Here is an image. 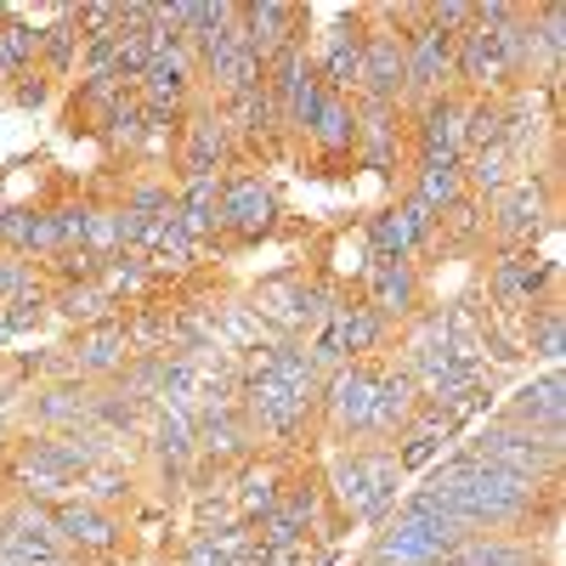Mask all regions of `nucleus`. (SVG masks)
<instances>
[{"mask_svg": "<svg viewBox=\"0 0 566 566\" xmlns=\"http://www.w3.org/2000/svg\"><path fill=\"white\" fill-rule=\"evenodd\" d=\"M538 493H544V488L510 476V470L476 464V459L459 453L453 464H442L437 476L424 482L419 499H431L437 510H448L453 522L476 538V533H504V527L533 522V515H538Z\"/></svg>", "mask_w": 566, "mask_h": 566, "instance_id": "obj_1", "label": "nucleus"}, {"mask_svg": "<svg viewBox=\"0 0 566 566\" xmlns=\"http://www.w3.org/2000/svg\"><path fill=\"white\" fill-rule=\"evenodd\" d=\"M470 533L453 522L448 510H437L431 499H408L402 515L380 533V544H374V566H442L453 560V549L464 544Z\"/></svg>", "mask_w": 566, "mask_h": 566, "instance_id": "obj_2", "label": "nucleus"}, {"mask_svg": "<svg viewBox=\"0 0 566 566\" xmlns=\"http://www.w3.org/2000/svg\"><path fill=\"white\" fill-rule=\"evenodd\" d=\"M464 459L476 464H499L510 476H522L533 488H555L560 476V431H533L515 419H493L488 431H476V442L464 448Z\"/></svg>", "mask_w": 566, "mask_h": 566, "instance_id": "obj_3", "label": "nucleus"}, {"mask_svg": "<svg viewBox=\"0 0 566 566\" xmlns=\"http://www.w3.org/2000/svg\"><path fill=\"white\" fill-rule=\"evenodd\" d=\"M397 488H402V459L386 453V448H363V453L340 459L335 476H328V493H335V504L352 515V522H374V515H386Z\"/></svg>", "mask_w": 566, "mask_h": 566, "instance_id": "obj_4", "label": "nucleus"}, {"mask_svg": "<svg viewBox=\"0 0 566 566\" xmlns=\"http://www.w3.org/2000/svg\"><path fill=\"white\" fill-rule=\"evenodd\" d=\"M544 227H555V210H549V187L538 176H515L504 193H493L488 232L504 250H533Z\"/></svg>", "mask_w": 566, "mask_h": 566, "instance_id": "obj_5", "label": "nucleus"}, {"mask_svg": "<svg viewBox=\"0 0 566 566\" xmlns=\"http://www.w3.org/2000/svg\"><path fill=\"white\" fill-rule=\"evenodd\" d=\"M402 63H408V85H402V108L413 103H437V97H453V34L419 23L402 45Z\"/></svg>", "mask_w": 566, "mask_h": 566, "instance_id": "obj_6", "label": "nucleus"}, {"mask_svg": "<svg viewBox=\"0 0 566 566\" xmlns=\"http://www.w3.org/2000/svg\"><path fill=\"white\" fill-rule=\"evenodd\" d=\"M221 232H232L239 244H261L272 221H277V199L261 176H221V205H216Z\"/></svg>", "mask_w": 566, "mask_h": 566, "instance_id": "obj_7", "label": "nucleus"}, {"mask_svg": "<svg viewBox=\"0 0 566 566\" xmlns=\"http://www.w3.org/2000/svg\"><path fill=\"white\" fill-rule=\"evenodd\" d=\"M408 34H397L391 23L363 34V74H357V103H402L408 85V63H402Z\"/></svg>", "mask_w": 566, "mask_h": 566, "instance_id": "obj_8", "label": "nucleus"}, {"mask_svg": "<svg viewBox=\"0 0 566 566\" xmlns=\"http://www.w3.org/2000/svg\"><path fill=\"white\" fill-rule=\"evenodd\" d=\"M312 522H317V488L283 493V499L261 515V533H255L261 555H266L272 566H290V560L306 549V527H312Z\"/></svg>", "mask_w": 566, "mask_h": 566, "instance_id": "obj_9", "label": "nucleus"}, {"mask_svg": "<svg viewBox=\"0 0 566 566\" xmlns=\"http://www.w3.org/2000/svg\"><path fill=\"white\" fill-rule=\"evenodd\" d=\"M368 250H374V261H413L424 244L437 239V216L424 210L419 199H408V205H397V210H380L368 221Z\"/></svg>", "mask_w": 566, "mask_h": 566, "instance_id": "obj_10", "label": "nucleus"}, {"mask_svg": "<svg viewBox=\"0 0 566 566\" xmlns=\"http://www.w3.org/2000/svg\"><path fill=\"white\" fill-rule=\"evenodd\" d=\"M374 391H380V368L368 363H346L340 374H328L323 380V408L335 419V431L346 437H368V419H374Z\"/></svg>", "mask_w": 566, "mask_h": 566, "instance_id": "obj_11", "label": "nucleus"}, {"mask_svg": "<svg viewBox=\"0 0 566 566\" xmlns=\"http://www.w3.org/2000/svg\"><path fill=\"white\" fill-rule=\"evenodd\" d=\"M408 130H413L419 165H459V159H464V103H459V97L419 103Z\"/></svg>", "mask_w": 566, "mask_h": 566, "instance_id": "obj_12", "label": "nucleus"}, {"mask_svg": "<svg viewBox=\"0 0 566 566\" xmlns=\"http://www.w3.org/2000/svg\"><path fill=\"white\" fill-rule=\"evenodd\" d=\"M363 18H340L335 29L323 34V52L312 57L317 69V85L328 91V97H357V74H363Z\"/></svg>", "mask_w": 566, "mask_h": 566, "instance_id": "obj_13", "label": "nucleus"}, {"mask_svg": "<svg viewBox=\"0 0 566 566\" xmlns=\"http://www.w3.org/2000/svg\"><path fill=\"white\" fill-rule=\"evenodd\" d=\"M357 108V159L368 170H397L402 159V130H408V108L402 103H352Z\"/></svg>", "mask_w": 566, "mask_h": 566, "instance_id": "obj_14", "label": "nucleus"}, {"mask_svg": "<svg viewBox=\"0 0 566 566\" xmlns=\"http://www.w3.org/2000/svg\"><path fill=\"white\" fill-rule=\"evenodd\" d=\"M488 283H493V301L504 312H527V306L544 301V290L555 283V261H538L533 250H504L493 261V277Z\"/></svg>", "mask_w": 566, "mask_h": 566, "instance_id": "obj_15", "label": "nucleus"}, {"mask_svg": "<svg viewBox=\"0 0 566 566\" xmlns=\"http://www.w3.org/2000/svg\"><path fill=\"white\" fill-rule=\"evenodd\" d=\"M74 380H108V374H125L130 363V340H125V323H97V328H80V340L63 352Z\"/></svg>", "mask_w": 566, "mask_h": 566, "instance_id": "obj_16", "label": "nucleus"}, {"mask_svg": "<svg viewBox=\"0 0 566 566\" xmlns=\"http://www.w3.org/2000/svg\"><path fill=\"white\" fill-rule=\"evenodd\" d=\"M363 277H368V301H363V306H368V312H380L386 323L419 312L424 283H419V266H413V261H374Z\"/></svg>", "mask_w": 566, "mask_h": 566, "instance_id": "obj_17", "label": "nucleus"}, {"mask_svg": "<svg viewBox=\"0 0 566 566\" xmlns=\"http://www.w3.org/2000/svg\"><path fill=\"white\" fill-rule=\"evenodd\" d=\"M57 533L69 544V555H114L119 549V522H114V510H91L80 499L57 504Z\"/></svg>", "mask_w": 566, "mask_h": 566, "instance_id": "obj_18", "label": "nucleus"}, {"mask_svg": "<svg viewBox=\"0 0 566 566\" xmlns=\"http://www.w3.org/2000/svg\"><path fill=\"white\" fill-rule=\"evenodd\" d=\"M306 142L323 154V159H352L357 154V108L346 97H317L312 119H306Z\"/></svg>", "mask_w": 566, "mask_h": 566, "instance_id": "obj_19", "label": "nucleus"}, {"mask_svg": "<svg viewBox=\"0 0 566 566\" xmlns=\"http://www.w3.org/2000/svg\"><path fill=\"white\" fill-rule=\"evenodd\" d=\"M504 419L533 424V431H560V419H566V380H560V368H544L538 380H527L522 391L510 397Z\"/></svg>", "mask_w": 566, "mask_h": 566, "instance_id": "obj_20", "label": "nucleus"}, {"mask_svg": "<svg viewBox=\"0 0 566 566\" xmlns=\"http://www.w3.org/2000/svg\"><path fill=\"white\" fill-rule=\"evenodd\" d=\"M34 424H40V437L85 431V424H91V391H80V380H74V386L40 391V397H34Z\"/></svg>", "mask_w": 566, "mask_h": 566, "instance_id": "obj_21", "label": "nucleus"}, {"mask_svg": "<svg viewBox=\"0 0 566 566\" xmlns=\"http://www.w3.org/2000/svg\"><path fill=\"white\" fill-rule=\"evenodd\" d=\"M52 306L57 317H69V323H80V328H97V323H114V306L119 301H108L97 283H52Z\"/></svg>", "mask_w": 566, "mask_h": 566, "instance_id": "obj_22", "label": "nucleus"}, {"mask_svg": "<svg viewBox=\"0 0 566 566\" xmlns=\"http://www.w3.org/2000/svg\"><path fill=\"white\" fill-rule=\"evenodd\" d=\"M522 340L533 357H544L549 368H560V352H566V312L555 301H538L522 312Z\"/></svg>", "mask_w": 566, "mask_h": 566, "instance_id": "obj_23", "label": "nucleus"}, {"mask_svg": "<svg viewBox=\"0 0 566 566\" xmlns=\"http://www.w3.org/2000/svg\"><path fill=\"white\" fill-rule=\"evenodd\" d=\"M328 328H335V335H340V346H346V357L357 363V352H374V346H380L386 340V317L380 312H368V306H335V317H328Z\"/></svg>", "mask_w": 566, "mask_h": 566, "instance_id": "obj_24", "label": "nucleus"}, {"mask_svg": "<svg viewBox=\"0 0 566 566\" xmlns=\"http://www.w3.org/2000/svg\"><path fill=\"white\" fill-rule=\"evenodd\" d=\"M250 549H255V533H244V527H221V533H205V538L187 544L176 566H232V560H244Z\"/></svg>", "mask_w": 566, "mask_h": 566, "instance_id": "obj_25", "label": "nucleus"}, {"mask_svg": "<svg viewBox=\"0 0 566 566\" xmlns=\"http://www.w3.org/2000/svg\"><path fill=\"white\" fill-rule=\"evenodd\" d=\"M459 566H538L533 544H515V538H499V533H476L453 549Z\"/></svg>", "mask_w": 566, "mask_h": 566, "instance_id": "obj_26", "label": "nucleus"}, {"mask_svg": "<svg viewBox=\"0 0 566 566\" xmlns=\"http://www.w3.org/2000/svg\"><path fill=\"white\" fill-rule=\"evenodd\" d=\"M40 63V29L18 23L12 12L0 18V80H18Z\"/></svg>", "mask_w": 566, "mask_h": 566, "instance_id": "obj_27", "label": "nucleus"}, {"mask_svg": "<svg viewBox=\"0 0 566 566\" xmlns=\"http://www.w3.org/2000/svg\"><path fill=\"white\" fill-rule=\"evenodd\" d=\"M130 470L119 464H97V470H85V476L74 482V499L91 504V510H114V504H130Z\"/></svg>", "mask_w": 566, "mask_h": 566, "instance_id": "obj_28", "label": "nucleus"}, {"mask_svg": "<svg viewBox=\"0 0 566 566\" xmlns=\"http://www.w3.org/2000/svg\"><path fill=\"white\" fill-rule=\"evenodd\" d=\"M413 199L431 210V216H442L448 205H459V199H464L459 165H419V170H413Z\"/></svg>", "mask_w": 566, "mask_h": 566, "instance_id": "obj_29", "label": "nucleus"}, {"mask_svg": "<svg viewBox=\"0 0 566 566\" xmlns=\"http://www.w3.org/2000/svg\"><path fill=\"white\" fill-rule=\"evenodd\" d=\"M482 148H504V103L499 97L464 103V154H482Z\"/></svg>", "mask_w": 566, "mask_h": 566, "instance_id": "obj_30", "label": "nucleus"}, {"mask_svg": "<svg viewBox=\"0 0 566 566\" xmlns=\"http://www.w3.org/2000/svg\"><path fill=\"white\" fill-rule=\"evenodd\" d=\"M232 499H239L244 522H261V515L283 499V493H277V470H272V464H250L244 476H239V488H232Z\"/></svg>", "mask_w": 566, "mask_h": 566, "instance_id": "obj_31", "label": "nucleus"}, {"mask_svg": "<svg viewBox=\"0 0 566 566\" xmlns=\"http://www.w3.org/2000/svg\"><path fill=\"white\" fill-rule=\"evenodd\" d=\"M74 57H80V23H74V12L63 7L52 29H40V63L52 69V74H69Z\"/></svg>", "mask_w": 566, "mask_h": 566, "instance_id": "obj_32", "label": "nucleus"}, {"mask_svg": "<svg viewBox=\"0 0 566 566\" xmlns=\"http://www.w3.org/2000/svg\"><path fill=\"white\" fill-rule=\"evenodd\" d=\"M154 283V266L142 261V255H114L108 266H103V277H97V290L108 295V301H119V295H142Z\"/></svg>", "mask_w": 566, "mask_h": 566, "instance_id": "obj_33", "label": "nucleus"}, {"mask_svg": "<svg viewBox=\"0 0 566 566\" xmlns=\"http://www.w3.org/2000/svg\"><path fill=\"white\" fill-rule=\"evenodd\" d=\"M424 23L459 40L470 23H476V7H470V0H437V7H424Z\"/></svg>", "mask_w": 566, "mask_h": 566, "instance_id": "obj_34", "label": "nucleus"}, {"mask_svg": "<svg viewBox=\"0 0 566 566\" xmlns=\"http://www.w3.org/2000/svg\"><path fill=\"white\" fill-rule=\"evenodd\" d=\"M12 103H18V108H45V103H52V80H45L40 69L18 74V80H12Z\"/></svg>", "mask_w": 566, "mask_h": 566, "instance_id": "obj_35", "label": "nucleus"}, {"mask_svg": "<svg viewBox=\"0 0 566 566\" xmlns=\"http://www.w3.org/2000/svg\"><path fill=\"white\" fill-rule=\"evenodd\" d=\"M18 380H12V374H0V402H7V391H12Z\"/></svg>", "mask_w": 566, "mask_h": 566, "instance_id": "obj_36", "label": "nucleus"}, {"mask_svg": "<svg viewBox=\"0 0 566 566\" xmlns=\"http://www.w3.org/2000/svg\"><path fill=\"white\" fill-rule=\"evenodd\" d=\"M0 18H7V7H0Z\"/></svg>", "mask_w": 566, "mask_h": 566, "instance_id": "obj_37", "label": "nucleus"}, {"mask_svg": "<svg viewBox=\"0 0 566 566\" xmlns=\"http://www.w3.org/2000/svg\"><path fill=\"white\" fill-rule=\"evenodd\" d=\"M368 566H374V560H368Z\"/></svg>", "mask_w": 566, "mask_h": 566, "instance_id": "obj_38", "label": "nucleus"}]
</instances>
